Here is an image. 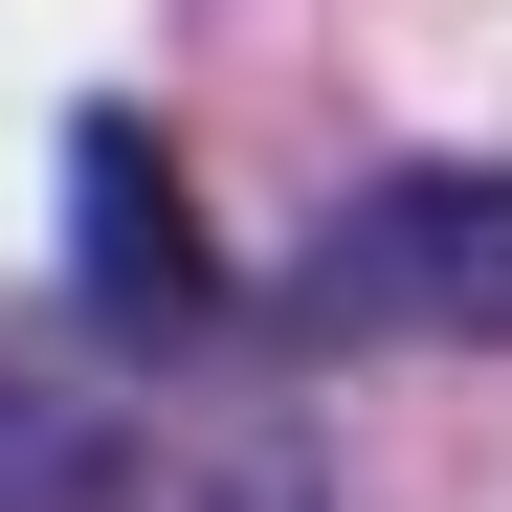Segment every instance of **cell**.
<instances>
[{"label": "cell", "mask_w": 512, "mask_h": 512, "mask_svg": "<svg viewBox=\"0 0 512 512\" xmlns=\"http://www.w3.org/2000/svg\"><path fill=\"white\" fill-rule=\"evenodd\" d=\"M0 512H334V490L268 401H201L179 357L156 379L0 357Z\"/></svg>", "instance_id": "obj_1"}, {"label": "cell", "mask_w": 512, "mask_h": 512, "mask_svg": "<svg viewBox=\"0 0 512 512\" xmlns=\"http://www.w3.org/2000/svg\"><path fill=\"white\" fill-rule=\"evenodd\" d=\"M312 357H512V156H401V179H357L290 290H268Z\"/></svg>", "instance_id": "obj_2"}, {"label": "cell", "mask_w": 512, "mask_h": 512, "mask_svg": "<svg viewBox=\"0 0 512 512\" xmlns=\"http://www.w3.org/2000/svg\"><path fill=\"white\" fill-rule=\"evenodd\" d=\"M67 290H90V334L156 379V357H223V245L179 201V156H156V112H90L67 134Z\"/></svg>", "instance_id": "obj_3"}]
</instances>
